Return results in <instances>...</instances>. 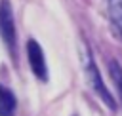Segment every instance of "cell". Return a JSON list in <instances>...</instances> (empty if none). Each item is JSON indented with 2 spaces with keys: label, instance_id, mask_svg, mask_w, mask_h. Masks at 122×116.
Returning <instances> with one entry per match:
<instances>
[{
  "label": "cell",
  "instance_id": "cell-6",
  "mask_svg": "<svg viewBox=\"0 0 122 116\" xmlns=\"http://www.w3.org/2000/svg\"><path fill=\"white\" fill-rule=\"evenodd\" d=\"M109 70H111V76L118 87V93H120V99H122V68L118 67V63H111L109 65Z\"/></svg>",
  "mask_w": 122,
  "mask_h": 116
},
{
  "label": "cell",
  "instance_id": "cell-5",
  "mask_svg": "<svg viewBox=\"0 0 122 116\" xmlns=\"http://www.w3.org/2000/svg\"><path fill=\"white\" fill-rule=\"evenodd\" d=\"M109 13L118 30L122 32V0H109Z\"/></svg>",
  "mask_w": 122,
  "mask_h": 116
},
{
  "label": "cell",
  "instance_id": "cell-2",
  "mask_svg": "<svg viewBox=\"0 0 122 116\" xmlns=\"http://www.w3.org/2000/svg\"><path fill=\"white\" fill-rule=\"evenodd\" d=\"M0 36L8 49L13 53L15 49V25H13V13L8 0L0 2Z\"/></svg>",
  "mask_w": 122,
  "mask_h": 116
},
{
  "label": "cell",
  "instance_id": "cell-3",
  "mask_svg": "<svg viewBox=\"0 0 122 116\" xmlns=\"http://www.w3.org/2000/svg\"><path fill=\"white\" fill-rule=\"evenodd\" d=\"M27 57H29V65H30V70L32 74L46 82L48 80V67H46V59H44V51L40 48V44L36 40H29L27 42Z\"/></svg>",
  "mask_w": 122,
  "mask_h": 116
},
{
  "label": "cell",
  "instance_id": "cell-1",
  "mask_svg": "<svg viewBox=\"0 0 122 116\" xmlns=\"http://www.w3.org/2000/svg\"><path fill=\"white\" fill-rule=\"evenodd\" d=\"M82 59H84V70H86V78L90 80V84H92V87L95 89V93L101 97V101L109 106V108H112L114 110V99H112V95H111V91L107 89V86L103 84V80H101V76H99V70H97V67H95V61H93V57H92V53H90V49L86 48L84 49V55H82Z\"/></svg>",
  "mask_w": 122,
  "mask_h": 116
},
{
  "label": "cell",
  "instance_id": "cell-4",
  "mask_svg": "<svg viewBox=\"0 0 122 116\" xmlns=\"http://www.w3.org/2000/svg\"><path fill=\"white\" fill-rule=\"evenodd\" d=\"M15 106H17V101L13 91L0 86V116H13Z\"/></svg>",
  "mask_w": 122,
  "mask_h": 116
}]
</instances>
